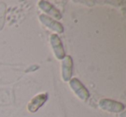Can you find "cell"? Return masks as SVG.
Masks as SVG:
<instances>
[{
	"label": "cell",
	"mask_w": 126,
	"mask_h": 117,
	"mask_svg": "<svg viewBox=\"0 0 126 117\" xmlns=\"http://www.w3.org/2000/svg\"><path fill=\"white\" fill-rule=\"evenodd\" d=\"M70 86L73 89V91L75 92V94L83 101H86L89 97V92L85 88V86L81 84L79 80L76 78L71 79L70 81Z\"/></svg>",
	"instance_id": "6da1fadb"
},
{
	"label": "cell",
	"mask_w": 126,
	"mask_h": 117,
	"mask_svg": "<svg viewBox=\"0 0 126 117\" xmlns=\"http://www.w3.org/2000/svg\"><path fill=\"white\" fill-rule=\"evenodd\" d=\"M73 72V60L70 56H66L62 62V78L65 81L70 80Z\"/></svg>",
	"instance_id": "277c9868"
},
{
	"label": "cell",
	"mask_w": 126,
	"mask_h": 117,
	"mask_svg": "<svg viewBox=\"0 0 126 117\" xmlns=\"http://www.w3.org/2000/svg\"><path fill=\"white\" fill-rule=\"evenodd\" d=\"M99 106L101 108L108 111L111 112H120L124 108V104L121 103H117L113 100H109V99H103L100 101Z\"/></svg>",
	"instance_id": "3957f363"
},
{
	"label": "cell",
	"mask_w": 126,
	"mask_h": 117,
	"mask_svg": "<svg viewBox=\"0 0 126 117\" xmlns=\"http://www.w3.org/2000/svg\"><path fill=\"white\" fill-rule=\"evenodd\" d=\"M39 7H40L42 11H44L45 12L50 14L51 16L57 18V19H61V13L59 12V11L56 10L52 4H49L47 1H40V2H39Z\"/></svg>",
	"instance_id": "52a82bcc"
},
{
	"label": "cell",
	"mask_w": 126,
	"mask_h": 117,
	"mask_svg": "<svg viewBox=\"0 0 126 117\" xmlns=\"http://www.w3.org/2000/svg\"><path fill=\"white\" fill-rule=\"evenodd\" d=\"M50 42L56 58H58L59 60H63L64 56H65V52H64V48H63L61 39L56 35H52L50 36Z\"/></svg>",
	"instance_id": "7a4b0ae2"
},
{
	"label": "cell",
	"mask_w": 126,
	"mask_h": 117,
	"mask_svg": "<svg viewBox=\"0 0 126 117\" xmlns=\"http://www.w3.org/2000/svg\"><path fill=\"white\" fill-rule=\"evenodd\" d=\"M40 21L43 23L45 26L47 28H51V29L54 30V31L58 32V33H62L64 28L61 23H57L56 21L53 20L52 18L48 17V16H45V15H41L40 16Z\"/></svg>",
	"instance_id": "5b68a950"
},
{
	"label": "cell",
	"mask_w": 126,
	"mask_h": 117,
	"mask_svg": "<svg viewBox=\"0 0 126 117\" xmlns=\"http://www.w3.org/2000/svg\"><path fill=\"white\" fill-rule=\"evenodd\" d=\"M47 95L46 93L40 94L37 96H35V97H34L28 106L29 110L30 112H35L36 110H38V108H41L42 105H43L44 103L47 101Z\"/></svg>",
	"instance_id": "8992f818"
}]
</instances>
